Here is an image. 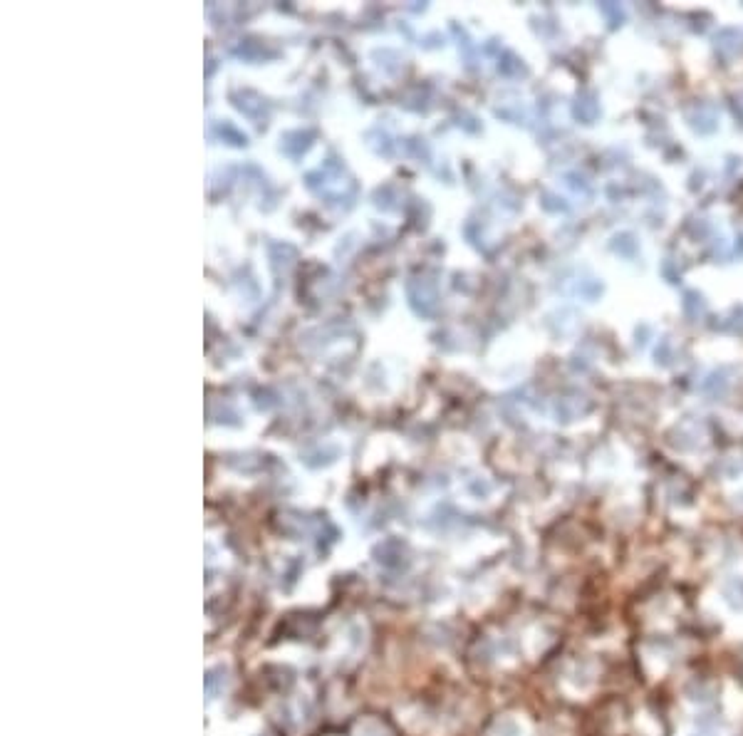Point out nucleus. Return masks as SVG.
<instances>
[{
  "label": "nucleus",
  "instance_id": "1",
  "mask_svg": "<svg viewBox=\"0 0 743 736\" xmlns=\"http://www.w3.org/2000/svg\"><path fill=\"white\" fill-rule=\"evenodd\" d=\"M726 600L731 602L733 608H743V580H738L731 588H726Z\"/></svg>",
  "mask_w": 743,
  "mask_h": 736
}]
</instances>
